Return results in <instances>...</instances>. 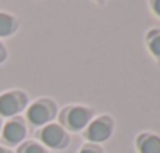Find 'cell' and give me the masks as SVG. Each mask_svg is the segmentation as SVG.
Here are the masks:
<instances>
[{
  "mask_svg": "<svg viewBox=\"0 0 160 153\" xmlns=\"http://www.w3.org/2000/svg\"><path fill=\"white\" fill-rule=\"evenodd\" d=\"M93 115L94 112L91 107L82 104H72L63 107L58 112V123L68 133H80V131H85V128L94 118Z\"/></svg>",
  "mask_w": 160,
  "mask_h": 153,
  "instance_id": "obj_1",
  "label": "cell"
},
{
  "mask_svg": "<svg viewBox=\"0 0 160 153\" xmlns=\"http://www.w3.org/2000/svg\"><path fill=\"white\" fill-rule=\"evenodd\" d=\"M58 117V106L52 98H38L25 109V122L35 128H42Z\"/></svg>",
  "mask_w": 160,
  "mask_h": 153,
  "instance_id": "obj_2",
  "label": "cell"
},
{
  "mask_svg": "<svg viewBox=\"0 0 160 153\" xmlns=\"http://www.w3.org/2000/svg\"><path fill=\"white\" fill-rule=\"evenodd\" d=\"M115 131V120L110 115H99L90 122V125L83 131V137L88 144L101 145L107 142Z\"/></svg>",
  "mask_w": 160,
  "mask_h": 153,
  "instance_id": "obj_3",
  "label": "cell"
},
{
  "mask_svg": "<svg viewBox=\"0 0 160 153\" xmlns=\"http://www.w3.org/2000/svg\"><path fill=\"white\" fill-rule=\"evenodd\" d=\"M28 107V95L22 90H7L0 93V118L18 117Z\"/></svg>",
  "mask_w": 160,
  "mask_h": 153,
  "instance_id": "obj_4",
  "label": "cell"
},
{
  "mask_svg": "<svg viewBox=\"0 0 160 153\" xmlns=\"http://www.w3.org/2000/svg\"><path fill=\"white\" fill-rule=\"evenodd\" d=\"M38 139L39 142L49 150V148H53V150H64L68 148L69 142H71V136L69 133L60 125V123H49L46 126H42L39 131H38Z\"/></svg>",
  "mask_w": 160,
  "mask_h": 153,
  "instance_id": "obj_5",
  "label": "cell"
},
{
  "mask_svg": "<svg viewBox=\"0 0 160 153\" xmlns=\"http://www.w3.org/2000/svg\"><path fill=\"white\" fill-rule=\"evenodd\" d=\"M27 123L24 120V117H13L8 118L3 123L2 128V134H0V140H2V145L5 147H19L25 137H27Z\"/></svg>",
  "mask_w": 160,
  "mask_h": 153,
  "instance_id": "obj_6",
  "label": "cell"
},
{
  "mask_svg": "<svg viewBox=\"0 0 160 153\" xmlns=\"http://www.w3.org/2000/svg\"><path fill=\"white\" fill-rule=\"evenodd\" d=\"M138 153H160V137L151 133H143L137 139Z\"/></svg>",
  "mask_w": 160,
  "mask_h": 153,
  "instance_id": "obj_7",
  "label": "cell"
},
{
  "mask_svg": "<svg viewBox=\"0 0 160 153\" xmlns=\"http://www.w3.org/2000/svg\"><path fill=\"white\" fill-rule=\"evenodd\" d=\"M19 30V19L7 11H0V40L13 36Z\"/></svg>",
  "mask_w": 160,
  "mask_h": 153,
  "instance_id": "obj_8",
  "label": "cell"
},
{
  "mask_svg": "<svg viewBox=\"0 0 160 153\" xmlns=\"http://www.w3.org/2000/svg\"><path fill=\"white\" fill-rule=\"evenodd\" d=\"M16 153H49V150L38 140H24L18 147Z\"/></svg>",
  "mask_w": 160,
  "mask_h": 153,
  "instance_id": "obj_9",
  "label": "cell"
},
{
  "mask_svg": "<svg viewBox=\"0 0 160 153\" xmlns=\"http://www.w3.org/2000/svg\"><path fill=\"white\" fill-rule=\"evenodd\" d=\"M148 47L151 51V54L160 60V32L158 30H152L148 35Z\"/></svg>",
  "mask_w": 160,
  "mask_h": 153,
  "instance_id": "obj_10",
  "label": "cell"
},
{
  "mask_svg": "<svg viewBox=\"0 0 160 153\" xmlns=\"http://www.w3.org/2000/svg\"><path fill=\"white\" fill-rule=\"evenodd\" d=\"M78 153H104L102 147L101 145H96V144H83L82 148L78 150Z\"/></svg>",
  "mask_w": 160,
  "mask_h": 153,
  "instance_id": "obj_11",
  "label": "cell"
},
{
  "mask_svg": "<svg viewBox=\"0 0 160 153\" xmlns=\"http://www.w3.org/2000/svg\"><path fill=\"white\" fill-rule=\"evenodd\" d=\"M7 58H8V49L3 44V41L0 40V65H2L3 62H7Z\"/></svg>",
  "mask_w": 160,
  "mask_h": 153,
  "instance_id": "obj_12",
  "label": "cell"
},
{
  "mask_svg": "<svg viewBox=\"0 0 160 153\" xmlns=\"http://www.w3.org/2000/svg\"><path fill=\"white\" fill-rule=\"evenodd\" d=\"M151 7H152L154 13H155L157 16H160V0H155V2H152V3H151Z\"/></svg>",
  "mask_w": 160,
  "mask_h": 153,
  "instance_id": "obj_13",
  "label": "cell"
},
{
  "mask_svg": "<svg viewBox=\"0 0 160 153\" xmlns=\"http://www.w3.org/2000/svg\"><path fill=\"white\" fill-rule=\"evenodd\" d=\"M0 153H13V151H11V148H8V147L0 144Z\"/></svg>",
  "mask_w": 160,
  "mask_h": 153,
  "instance_id": "obj_14",
  "label": "cell"
},
{
  "mask_svg": "<svg viewBox=\"0 0 160 153\" xmlns=\"http://www.w3.org/2000/svg\"><path fill=\"white\" fill-rule=\"evenodd\" d=\"M2 128H3V120L0 118V134H2Z\"/></svg>",
  "mask_w": 160,
  "mask_h": 153,
  "instance_id": "obj_15",
  "label": "cell"
}]
</instances>
